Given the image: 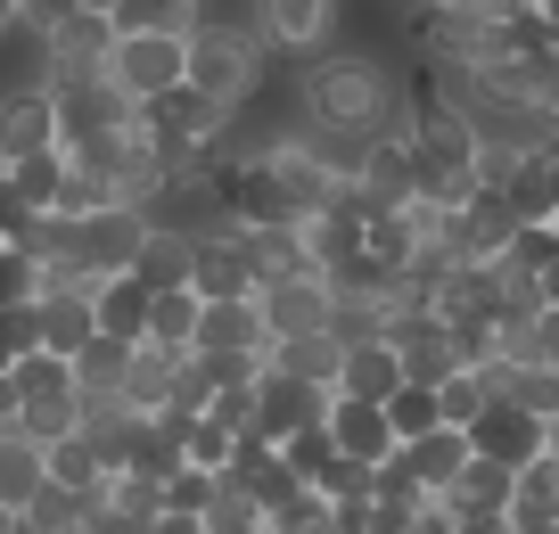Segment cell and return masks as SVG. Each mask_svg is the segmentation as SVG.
Masks as SVG:
<instances>
[{
    "label": "cell",
    "mask_w": 559,
    "mask_h": 534,
    "mask_svg": "<svg viewBox=\"0 0 559 534\" xmlns=\"http://www.w3.org/2000/svg\"><path fill=\"white\" fill-rule=\"evenodd\" d=\"M403 74L386 50H362V41H337L330 58H313V67H297V83H288V123H305V132H337V140H386L403 116Z\"/></svg>",
    "instance_id": "cell-1"
},
{
    "label": "cell",
    "mask_w": 559,
    "mask_h": 534,
    "mask_svg": "<svg viewBox=\"0 0 559 534\" xmlns=\"http://www.w3.org/2000/svg\"><path fill=\"white\" fill-rule=\"evenodd\" d=\"M263 74H272V58L255 50L247 0H223V9L198 0V34H190V91H198V99L247 123V107L263 99Z\"/></svg>",
    "instance_id": "cell-2"
},
{
    "label": "cell",
    "mask_w": 559,
    "mask_h": 534,
    "mask_svg": "<svg viewBox=\"0 0 559 534\" xmlns=\"http://www.w3.org/2000/svg\"><path fill=\"white\" fill-rule=\"evenodd\" d=\"M247 25H255L263 58H288V67H313L346 41V9L337 0H247Z\"/></svg>",
    "instance_id": "cell-3"
},
{
    "label": "cell",
    "mask_w": 559,
    "mask_h": 534,
    "mask_svg": "<svg viewBox=\"0 0 559 534\" xmlns=\"http://www.w3.org/2000/svg\"><path fill=\"white\" fill-rule=\"evenodd\" d=\"M99 74L132 107H157V99H174V91L190 83V34H116V50H107Z\"/></svg>",
    "instance_id": "cell-4"
},
{
    "label": "cell",
    "mask_w": 559,
    "mask_h": 534,
    "mask_svg": "<svg viewBox=\"0 0 559 534\" xmlns=\"http://www.w3.org/2000/svg\"><path fill=\"white\" fill-rule=\"evenodd\" d=\"M255 312L272 329V345H297V337H337V296L321 272H280L255 288Z\"/></svg>",
    "instance_id": "cell-5"
},
{
    "label": "cell",
    "mask_w": 559,
    "mask_h": 534,
    "mask_svg": "<svg viewBox=\"0 0 559 534\" xmlns=\"http://www.w3.org/2000/svg\"><path fill=\"white\" fill-rule=\"evenodd\" d=\"M519 214H510V198H493V190H477L469 206H453L444 214V256L461 263V272H486V263H502L510 247H519Z\"/></svg>",
    "instance_id": "cell-6"
},
{
    "label": "cell",
    "mask_w": 559,
    "mask_h": 534,
    "mask_svg": "<svg viewBox=\"0 0 559 534\" xmlns=\"http://www.w3.org/2000/svg\"><path fill=\"white\" fill-rule=\"evenodd\" d=\"M386 345H395V363H403V387H428V395L469 370L461 363V337L437 321V312H403V321L386 329Z\"/></svg>",
    "instance_id": "cell-7"
},
{
    "label": "cell",
    "mask_w": 559,
    "mask_h": 534,
    "mask_svg": "<svg viewBox=\"0 0 559 534\" xmlns=\"http://www.w3.org/2000/svg\"><path fill=\"white\" fill-rule=\"evenodd\" d=\"M25 156H58V99L41 83H0V173Z\"/></svg>",
    "instance_id": "cell-8"
},
{
    "label": "cell",
    "mask_w": 559,
    "mask_h": 534,
    "mask_svg": "<svg viewBox=\"0 0 559 534\" xmlns=\"http://www.w3.org/2000/svg\"><path fill=\"white\" fill-rule=\"evenodd\" d=\"M321 419H330V395H321V387L280 379V370L255 379V436L263 444H297V436H313Z\"/></svg>",
    "instance_id": "cell-9"
},
{
    "label": "cell",
    "mask_w": 559,
    "mask_h": 534,
    "mask_svg": "<svg viewBox=\"0 0 559 534\" xmlns=\"http://www.w3.org/2000/svg\"><path fill=\"white\" fill-rule=\"evenodd\" d=\"M190 363H272V329L255 305H206Z\"/></svg>",
    "instance_id": "cell-10"
},
{
    "label": "cell",
    "mask_w": 559,
    "mask_h": 534,
    "mask_svg": "<svg viewBox=\"0 0 559 534\" xmlns=\"http://www.w3.org/2000/svg\"><path fill=\"white\" fill-rule=\"evenodd\" d=\"M469 452H477V461H493V468H510V477H526V468L543 461V419L519 412V403H493V412L477 419Z\"/></svg>",
    "instance_id": "cell-11"
},
{
    "label": "cell",
    "mask_w": 559,
    "mask_h": 534,
    "mask_svg": "<svg viewBox=\"0 0 559 534\" xmlns=\"http://www.w3.org/2000/svg\"><path fill=\"white\" fill-rule=\"evenodd\" d=\"M132 280H140L148 296H181V288L198 280V239H190V230H174V223H148Z\"/></svg>",
    "instance_id": "cell-12"
},
{
    "label": "cell",
    "mask_w": 559,
    "mask_h": 534,
    "mask_svg": "<svg viewBox=\"0 0 559 534\" xmlns=\"http://www.w3.org/2000/svg\"><path fill=\"white\" fill-rule=\"evenodd\" d=\"M330 444H337V461H362V468H386V461H395V428H386L379 403L330 395Z\"/></svg>",
    "instance_id": "cell-13"
},
{
    "label": "cell",
    "mask_w": 559,
    "mask_h": 534,
    "mask_svg": "<svg viewBox=\"0 0 559 534\" xmlns=\"http://www.w3.org/2000/svg\"><path fill=\"white\" fill-rule=\"evenodd\" d=\"M337 395H346V403H379V412H386V403L403 395L395 345H386V337H354L346 345V370H337Z\"/></svg>",
    "instance_id": "cell-14"
},
{
    "label": "cell",
    "mask_w": 559,
    "mask_h": 534,
    "mask_svg": "<svg viewBox=\"0 0 559 534\" xmlns=\"http://www.w3.org/2000/svg\"><path fill=\"white\" fill-rule=\"evenodd\" d=\"M41 494H50V452H41L34 436L0 428V510H9V518H25Z\"/></svg>",
    "instance_id": "cell-15"
},
{
    "label": "cell",
    "mask_w": 559,
    "mask_h": 534,
    "mask_svg": "<svg viewBox=\"0 0 559 534\" xmlns=\"http://www.w3.org/2000/svg\"><path fill=\"white\" fill-rule=\"evenodd\" d=\"M34 329H41V354L74 363V354L99 337V321H91V288H50V296L34 305Z\"/></svg>",
    "instance_id": "cell-16"
},
{
    "label": "cell",
    "mask_w": 559,
    "mask_h": 534,
    "mask_svg": "<svg viewBox=\"0 0 559 534\" xmlns=\"http://www.w3.org/2000/svg\"><path fill=\"white\" fill-rule=\"evenodd\" d=\"M403 468H412V485L428 501H444L461 485V468H469V436L461 428H437V436H419V444H403Z\"/></svg>",
    "instance_id": "cell-17"
},
{
    "label": "cell",
    "mask_w": 559,
    "mask_h": 534,
    "mask_svg": "<svg viewBox=\"0 0 559 534\" xmlns=\"http://www.w3.org/2000/svg\"><path fill=\"white\" fill-rule=\"evenodd\" d=\"M91 321H99V337L140 345L148 337V288L140 280H91Z\"/></svg>",
    "instance_id": "cell-18"
},
{
    "label": "cell",
    "mask_w": 559,
    "mask_h": 534,
    "mask_svg": "<svg viewBox=\"0 0 559 534\" xmlns=\"http://www.w3.org/2000/svg\"><path fill=\"white\" fill-rule=\"evenodd\" d=\"M174 379H181V363L174 354H157V345H132V370H123V412H140V419H157L165 403H174Z\"/></svg>",
    "instance_id": "cell-19"
},
{
    "label": "cell",
    "mask_w": 559,
    "mask_h": 534,
    "mask_svg": "<svg viewBox=\"0 0 559 534\" xmlns=\"http://www.w3.org/2000/svg\"><path fill=\"white\" fill-rule=\"evenodd\" d=\"M263 370H280V379H305V387H321V395H337L346 337H297V345H272V363H263Z\"/></svg>",
    "instance_id": "cell-20"
},
{
    "label": "cell",
    "mask_w": 559,
    "mask_h": 534,
    "mask_svg": "<svg viewBox=\"0 0 559 534\" xmlns=\"http://www.w3.org/2000/svg\"><path fill=\"white\" fill-rule=\"evenodd\" d=\"M198 321H206V305H198L190 288H181V296H148V337H140V345H157V354L190 363V354H198Z\"/></svg>",
    "instance_id": "cell-21"
},
{
    "label": "cell",
    "mask_w": 559,
    "mask_h": 534,
    "mask_svg": "<svg viewBox=\"0 0 559 534\" xmlns=\"http://www.w3.org/2000/svg\"><path fill=\"white\" fill-rule=\"evenodd\" d=\"M123 370H132V345L91 337L83 354H74V395H83V403H116L123 395Z\"/></svg>",
    "instance_id": "cell-22"
},
{
    "label": "cell",
    "mask_w": 559,
    "mask_h": 534,
    "mask_svg": "<svg viewBox=\"0 0 559 534\" xmlns=\"http://www.w3.org/2000/svg\"><path fill=\"white\" fill-rule=\"evenodd\" d=\"M50 485H58V494H83V501L107 494V461L83 444V428H74L67 444H50Z\"/></svg>",
    "instance_id": "cell-23"
},
{
    "label": "cell",
    "mask_w": 559,
    "mask_h": 534,
    "mask_svg": "<svg viewBox=\"0 0 559 534\" xmlns=\"http://www.w3.org/2000/svg\"><path fill=\"white\" fill-rule=\"evenodd\" d=\"M99 510L132 518V526H157V518H165V485L140 477V468H116V477H107V494H99Z\"/></svg>",
    "instance_id": "cell-24"
},
{
    "label": "cell",
    "mask_w": 559,
    "mask_h": 534,
    "mask_svg": "<svg viewBox=\"0 0 559 534\" xmlns=\"http://www.w3.org/2000/svg\"><path fill=\"white\" fill-rule=\"evenodd\" d=\"M58 181H67V156H25V165H9V190L25 198V214H50Z\"/></svg>",
    "instance_id": "cell-25"
},
{
    "label": "cell",
    "mask_w": 559,
    "mask_h": 534,
    "mask_svg": "<svg viewBox=\"0 0 559 534\" xmlns=\"http://www.w3.org/2000/svg\"><path fill=\"white\" fill-rule=\"evenodd\" d=\"M386 428H395V452L419 444V436H437V428H444V419H437V395H428V387H403V395L386 403Z\"/></svg>",
    "instance_id": "cell-26"
},
{
    "label": "cell",
    "mask_w": 559,
    "mask_h": 534,
    "mask_svg": "<svg viewBox=\"0 0 559 534\" xmlns=\"http://www.w3.org/2000/svg\"><path fill=\"white\" fill-rule=\"evenodd\" d=\"M41 305V263L25 247H0V312H25Z\"/></svg>",
    "instance_id": "cell-27"
},
{
    "label": "cell",
    "mask_w": 559,
    "mask_h": 534,
    "mask_svg": "<svg viewBox=\"0 0 559 534\" xmlns=\"http://www.w3.org/2000/svg\"><path fill=\"white\" fill-rule=\"evenodd\" d=\"M206 534H272V518H263V501H247L239 485L223 477V494H214V510H206Z\"/></svg>",
    "instance_id": "cell-28"
},
{
    "label": "cell",
    "mask_w": 559,
    "mask_h": 534,
    "mask_svg": "<svg viewBox=\"0 0 559 534\" xmlns=\"http://www.w3.org/2000/svg\"><path fill=\"white\" fill-rule=\"evenodd\" d=\"M214 494H223V477H206V468H174L165 477V510H181V518H206Z\"/></svg>",
    "instance_id": "cell-29"
},
{
    "label": "cell",
    "mask_w": 559,
    "mask_h": 534,
    "mask_svg": "<svg viewBox=\"0 0 559 534\" xmlns=\"http://www.w3.org/2000/svg\"><path fill=\"white\" fill-rule=\"evenodd\" d=\"M34 223H41V214H25V198L9 190V173H0V239L25 247V239H34Z\"/></svg>",
    "instance_id": "cell-30"
},
{
    "label": "cell",
    "mask_w": 559,
    "mask_h": 534,
    "mask_svg": "<svg viewBox=\"0 0 559 534\" xmlns=\"http://www.w3.org/2000/svg\"><path fill=\"white\" fill-rule=\"evenodd\" d=\"M535 312H559V256L535 272Z\"/></svg>",
    "instance_id": "cell-31"
},
{
    "label": "cell",
    "mask_w": 559,
    "mask_h": 534,
    "mask_svg": "<svg viewBox=\"0 0 559 534\" xmlns=\"http://www.w3.org/2000/svg\"><path fill=\"white\" fill-rule=\"evenodd\" d=\"M83 534H148V526H132V518H116V510H91Z\"/></svg>",
    "instance_id": "cell-32"
},
{
    "label": "cell",
    "mask_w": 559,
    "mask_h": 534,
    "mask_svg": "<svg viewBox=\"0 0 559 534\" xmlns=\"http://www.w3.org/2000/svg\"><path fill=\"white\" fill-rule=\"evenodd\" d=\"M148 534H206V518H181V510H165V518H157Z\"/></svg>",
    "instance_id": "cell-33"
},
{
    "label": "cell",
    "mask_w": 559,
    "mask_h": 534,
    "mask_svg": "<svg viewBox=\"0 0 559 534\" xmlns=\"http://www.w3.org/2000/svg\"><path fill=\"white\" fill-rule=\"evenodd\" d=\"M543 461H551V468H559V412H551V419H543Z\"/></svg>",
    "instance_id": "cell-34"
},
{
    "label": "cell",
    "mask_w": 559,
    "mask_h": 534,
    "mask_svg": "<svg viewBox=\"0 0 559 534\" xmlns=\"http://www.w3.org/2000/svg\"><path fill=\"white\" fill-rule=\"evenodd\" d=\"M0 534H17V518H9V510H0Z\"/></svg>",
    "instance_id": "cell-35"
},
{
    "label": "cell",
    "mask_w": 559,
    "mask_h": 534,
    "mask_svg": "<svg viewBox=\"0 0 559 534\" xmlns=\"http://www.w3.org/2000/svg\"><path fill=\"white\" fill-rule=\"evenodd\" d=\"M493 534H510V526H493Z\"/></svg>",
    "instance_id": "cell-36"
},
{
    "label": "cell",
    "mask_w": 559,
    "mask_h": 534,
    "mask_svg": "<svg viewBox=\"0 0 559 534\" xmlns=\"http://www.w3.org/2000/svg\"><path fill=\"white\" fill-rule=\"evenodd\" d=\"M17 534H25V526H17Z\"/></svg>",
    "instance_id": "cell-37"
}]
</instances>
